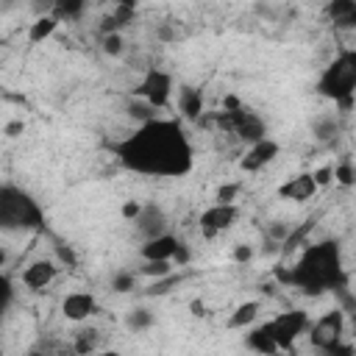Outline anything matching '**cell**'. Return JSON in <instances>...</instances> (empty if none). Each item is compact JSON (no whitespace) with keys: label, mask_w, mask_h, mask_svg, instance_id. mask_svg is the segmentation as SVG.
Masks as SVG:
<instances>
[{"label":"cell","mask_w":356,"mask_h":356,"mask_svg":"<svg viewBox=\"0 0 356 356\" xmlns=\"http://www.w3.org/2000/svg\"><path fill=\"white\" fill-rule=\"evenodd\" d=\"M117 159L142 175L181 178L195 167V150L189 136L175 120H153L139 125L131 136L114 145Z\"/></svg>","instance_id":"obj_1"},{"label":"cell","mask_w":356,"mask_h":356,"mask_svg":"<svg viewBox=\"0 0 356 356\" xmlns=\"http://www.w3.org/2000/svg\"><path fill=\"white\" fill-rule=\"evenodd\" d=\"M286 278L300 284L306 292H320L325 286H334L337 284V248L328 242L312 245Z\"/></svg>","instance_id":"obj_2"},{"label":"cell","mask_w":356,"mask_h":356,"mask_svg":"<svg viewBox=\"0 0 356 356\" xmlns=\"http://www.w3.org/2000/svg\"><path fill=\"white\" fill-rule=\"evenodd\" d=\"M317 89H320L323 97H331L334 103L350 97L353 89H356V53H353V50H342V53L323 70Z\"/></svg>","instance_id":"obj_3"},{"label":"cell","mask_w":356,"mask_h":356,"mask_svg":"<svg viewBox=\"0 0 356 356\" xmlns=\"http://www.w3.org/2000/svg\"><path fill=\"white\" fill-rule=\"evenodd\" d=\"M309 323H312V317L303 309H289V312H281L273 320H267L264 331L270 334V339L275 342V348L281 353V350H289L309 331Z\"/></svg>","instance_id":"obj_4"},{"label":"cell","mask_w":356,"mask_h":356,"mask_svg":"<svg viewBox=\"0 0 356 356\" xmlns=\"http://www.w3.org/2000/svg\"><path fill=\"white\" fill-rule=\"evenodd\" d=\"M342 334H345V312L342 309L325 312L323 317L309 323V339L323 353H331L337 345H342Z\"/></svg>","instance_id":"obj_5"},{"label":"cell","mask_w":356,"mask_h":356,"mask_svg":"<svg viewBox=\"0 0 356 356\" xmlns=\"http://www.w3.org/2000/svg\"><path fill=\"white\" fill-rule=\"evenodd\" d=\"M39 209L31 197H25L17 189H0V220L14 222V225H36L39 222Z\"/></svg>","instance_id":"obj_6"},{"label":"cell","mask_w":356,"mask_h":356,"mask_svg":"<svg viewBox=\"0 0 356 356\" xmlns=\"http://www.w3.org/2000/svg\"><path fill=\"white\" fill-rule=\"evenodd\" d=\"M134 95L139 100H145L147 106H153V108H164L170 103V97H172V75L153 67V70L145 72V78L139 81Z\"/></svg>","instance_id":"obj_7"},{"label":"cell","mask_w":356,"mask_h":356,"mask_svg":"<svg viewBox=\"0 0 356 356\" xmlns=\"http://www.w3.org/2000/svg\"><path fill=\"white\" fill-rule=\"evenodd\" d=\"M222 122L228 125V131L231 134H236L242 142H248V145H253V142H259V139H264L267 136V128H264V120L256 114V111H250V108H236V111H222Z\"/></svg>","instance_id":"obj_8"},{"label":"cell","mask_w":356,"mask_h":356,"mask_svg":"<svg viewBox=\"0 0 356 356\" xmlns=\"http://www.w3.org/2000/svg\"><path fill=\"white\" fill-rule=\"evenodd\" d=\"M236 217H239L236 203H211V206H206L200 211L197 225H200L203 236H217V234L228 231L236 222Z\"/></svg>","instance_id":"obj_9"},{"label":"cell","mask_w":356,"mask_h":356,"mask_svg":"<svg viewBox=\"0 0 356 356\" xmlns=\"http://www.w3.org/2000/svg\"><path fill=\"white\" fill-rule=\"evenodd\" d=\"M97 312H100V303H97V298H95L92 292H86V289L67 292L64 300H61V314H64L70 323H75V325L89 323Z\"/></svg>","instance_id":"obj_10"},{"label":"cell","mask_w":356,"mask_h":356,"mask_svg":"<svg viewBox=\"0 0 356 356\" xmlns=\"http://www.w3.org/2000/svg\"><path fill=\"white\" fill-rule=\"evenodd\" d=\"M278 153H281L278 142H275V139H270V136H264V139H259V142L248 145L245 156L239 159V167H242L245 172H259V170H264V167H267Z\"/></svg>","instance_id":"obj_11"},{"label":"cell","mask_w":356,"mask_h":356,"mask_svg":"<svg viewBox=\"0 0 356 356\" xmlns=\"http://www.w3.org/2000/svg\"><path fill=\"white\" fill-rule=\"evenodd\" d=\"M56 275H58V264L56 261H50V259H36V261H31V264H25V270H22V284L31 289V292H42V289H47L53 281H56Z\"/></svg>","instance_id":"obj_12"},{"label":"cell","mask_w":356,"mask_h":356,"mask_svg":"<svg viewBox=\"0 0 356 356\" xmlns=\"http://www.w3.org/2000/svg\"><path fill=\"white\" fill-rule=\"evenodd\" d=\"M178 248H181V239L167 231L161 236L145 239L142 248H139V256H142V261H172V256H175Z\"/></svg>","instance_id":"obj_13"},{"label":"cell","mask_w":356,"mask_h":356,"mask_svg":"<svg viewBox=\"0 0 356 356\" xmlns=\"http://www.w3.org/2000/svg\"><path fill=\"white\" fill-rule=\"evenodd\" d=\"M317 195V184L312 178V172H300L289 181H284L278 186V197L284 200H295V203H303V200H312Z\"/></svg>","instance_id":"obj_14"},{"label":"cell","mask_w":356,"mask_h":356,"mask_svg":"<svg viewBox=\"0 0 356 356\" xmlns=\"http://www.w3.org/2000/svg\"><path fill=\"white\" fill-rule=\"evenodd\" d=\"M134 225H136L142 239H153V236L167 234V217L159 206H142V214L134 220Z\"/></svg>","instance_id":"obj_15"},{"label":"cell","mask_w":356,"mask_h":356,"mask_svg":"<svg viewBox=\"0 0 356 356\" xmlns=\"http://www.w3.org/2000/svg\"><path fill=\"white\" fill-rule=\"evenodd\" d=\"M97 342H100V331L95 325L81 323L72 334V353L75 356H95L97 353Z\"/></svg>","instance_id":"obj_16"},{"label":"cell","mask_w":356,"mask_h":356,"mask_svg":"<svg viewBox=\"0 0 356 356\" xmlns=\"http://www.w3.org/2000/svg\"><path fill=\"white\" fill-rule=\"evenodd\" d=\"M56 28H58V19L53 14H42L28 25V42L31 44H42L56 33Z\"/></svg>","instance_id":"obj_17"},{"label":"cell","mask_w":356,"mask_h":356,"mask_svg":"<svg viewBox=\"0 0 356 356\" xmlns=\"http://www.w3.org/2000/svg\"><path fill=\"white\" fill-rule=\"evenodd\" d=\"M259 309H261L259 300H245V303H239V306L231 312V317H228V328H248V325H253L256 317H259Z\"/></svg>","instance_id":"obj_18"},{"label":"cell","mask_w":356,"mask_h":356,"mask_svg":"<svg viewBox=\"0 0 356 356\" xmlns=\"http://www.w3.org/2000/svg\"><path fill=\"white\" fill-rule=\"evenodd\" d=\"M312 134L317 142H334L339 136V120L337 114H320L312 122Z\"/></svg>","instance_id":"obj_19"},{"label":"cell","mask_w":356,"mask_h":356,"mask_svg":"<svg viewBox=\"0 0 356 356\" xmlns=\"http://www.w3.org/2000/svg\"><path fill=\"white\" fill-rule=\"evenodd\" d=\"M248 348L256 350L259 356H275V353H278V348H275V342L270 339V334L264 331V325H259V328H253V331L248 334Z\"/></svg>","instance_id":"obj_20"},{"label":"cell","mask_w":356,"mask_h":356,"mask_svg":"<svg viewBox=\"0 0 356 356\" xmlns=\"http://www.w3.org/2000/svg\"><path fill=\"white\" fill-rule=\"evenodd\" d=\"M178 108H181L184 117H197L200 108H203V95L197 89H192V86L181 89L178 92Z\"/></svg>","instance_id":"obj_21"},{"label":"cell","mask_w":356,"mask_h":356,"mask_svg":"<svg viewBox=\"0 0 356 356\" xmlns=\"http://www.w3.org/2000/svg\"><path fill=\"white\" fill-rule=\"evenodd\" d=\"M128 117H131V120H136L139 125H147V122H153V120H156V108H153V106H147L145 100L134 97V100L128 103Z\"/></svg>","instance_id":"obj_22"},{"label":"cell","mask_w":356,"mask_h":356,"mask_svg":"<svg viewBox=\"0 0 356 356\" xmlns=\"http://www.w3.org/2000/svg\"><path fill=\"white\" fill-rule=\"evenodd\" d=\"M139 275H145V278H170L172 275V261H145L139 267Z\"/></svg>","instance_id":"obj_23"},{"label":"cell","mask_w":356,"mask_h":356,"mask_svg":"<svg viewBox=\"0 0 356 356\" xmlns=\"http://www.w3.org/2000/svg\"><path fill=\"white\" fill-rule=\"evenodd\" d=\"M153 325V314H150V309H131V314H128V328L131 331H145V328H150Z\"/></svg>","instance_id":"obj_24"},{"label":"cell","mask_w":356,"mask_h":356,"mask_svg":"<svg viewBox=\"0 0 356 356\" xmlns=\"http://www.w3.org/2000/svg\"><path fill=\"white\" fill-rule=\"evenodd\" d=\"M103 53L111 56V58H120L125 53V42H122V33H103Z\"/></svg>","instance_id":"obj_25"},{"label":"cell","mask_w":356,"mask_h":356,"mask_svg":"<svg viewBox=\"0 0 356 356\" xmlns=\"http://www.w3.org/2000/svg\"><path fill=\"white\" fill-rule=\"evenodd\" d=\"M331 170H334V181L337 184L353 186V164H350V159H342L339 164H331Z\"/></svg>","instance_id":"obj_26"},{"label":"cell","mask_w":356,"mask_h":356,"mask_svg":"<svg viewBox=\"0 0 356 356\" xmlns=\"http://www.w3.org/2000/svg\"><path fill=\"white\" fill-rule=\"evenodd\" d=\"M134 286H136V275L134 273H117L111 278V289L114 292H131Z\"/></svg>","instance_id":"obj_27"},{"label":"cell","mask_w":356,"mask_h":356,"mask_svg":"<svg viewBox=\"0 0 356 356\" xmlns=\"http://www.w3.org/2000/svg\"><path fill=\"white\" fill-rule=\"evenodd\" d=\"M312 178H314L317 189H320V186H328V184L334 181V170H331V164H323V167L312 170Z\"/></svg>","instance_id":"obj_28"},{"label":"cell","mask_w":356,"mask_h":356,"mask_svg":"<svg viewBox=\"0 0 356 356\" xmlns=\"http://www.w3.org/2000/svg\"><path fill=\"white\" fill-rule=\"evenodd\" d=\"M142 206H145V203H139V200H125L122 209H120L122 220H125V222H134V220L142 214Z\"/></svg>","instance_id":"obj_29"},{"label":"cell","mask_w":356,"mask_h":356,"mask_svg":"<svg viewBox=\"0 0 356 356\" xmlns=\"http://www.w3.org/2000/svg\"><path fill=\"white\" fill-rule=\"evenodd\" d=\"M236 192H239V186H236V184H225V186H220V192H217V200H214V203H234V200H236Z\"/></svg>","instance_id":"obj_30"},{"label":"cell","mask_w":356,"mask_h":356,"mask_svg":"<svg viewBox=\"0 0 356 356\" xmlns=\"http://www.w3.org/2000/svg\"><path fill=\"white\" fill-rule=\"evenodd\" d=\"M253 259V248L250 245H236L234 248V261L242 264V261H250Z\"/></svg>","instance_id":"obj_31"},{"label":"cell","mask_w":356,"mask_h":356,"mask_svg":"<svg viewBox=\"0 0 356 356\" xmlns=\"http://www.w3.org/2000/svg\"><path fill=\"white\" fill-rule=\"evenodd\" d=\"M8 298H11V286H8V281L0 275V317H3V309L8 306Z\"/></svg>","instance_id":"obj_32"},{"label":"cell","mask_w":356,"mask_h":356,"mask_svg":"<svg viewBox=\"0 0 356 356\" xmlns=\"http://www.w3.org/2000/svg\"><path fill=\"white\" fill-rule=\"evenodd\" d=\"M22 131H25V122H22V120H17V122H8V125H6V136H19Z\"/></svg>","instance_id":"obj_33"},{"label":"cell","mask_w":356,"mask_h":356,"mask_svg":"<svg viewBox=\"0 0 356 356\" xmlns=\"http://www.w3.org/2000/svg\"><path fill=\"white\" fill-rule=\"evenodd\" d=\"M189 309H192V314H195V317H203V314H206V303H203V300H192V303H189Z\"/></svg>","instance_id":"obj_34"},{"label":"cell","mask_w":356,"mask_h":356,"mask_svg":"<svg viewBox=\"0 0 356 356\" xmlns=\"http://www.w3.org/2000/svg\"><path fill=\"white\" fill-rule=\"evenodd\" d=\"M28 356H47V350H42V348H33Z\"/></svg>","instance_id":"obj_35"},{"label":"cell","mask_w":356,"mask_h":356,"mask_svg":"<svg viewBox=\"0 0 356 356\" xmlns=\"http://www.w3.org/2000/svg\"><path fill=\"white\" fill-rule=\"evenodd\" d=\"M95 356H122V353H114V350H103V353H95Z\"/></svg>","instance_id":"obj_36"}]
</instances>
